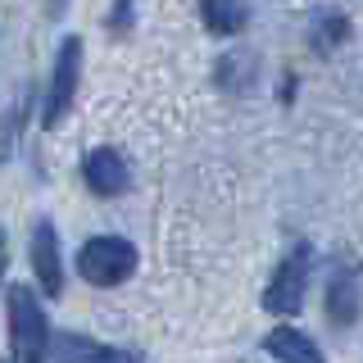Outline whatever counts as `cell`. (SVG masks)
Masks as SVG:
<instances>
[{
    "label": "cell",
    "instance_id": "cell-1",
    "mask_svg": "<svg viewBox=\"0 0 363 363\" xmlns=\"http://www.w3.org/2000/svg\"><path fill=\"white\" fill-rule=\"evenodd\" d=\"M50 345V323H45L37 295L28 286H9V354L18 363H41Z\"/></svg>",
    "mask_w": 363,
    "mask_h": 363
},
{
    "label": "cell",
    "instance_id": "cell-2",
    "mask_svg": "<svg viewBox=\"0 0 363 363\" xmlns=\"http://www.w3.org/2000/svg\"><path fill=\"white\" fill-rule=\"evenodd\" d=\"M77 268H82V277L91 281V286H118V281L132 277L136 250L123 241V236H96V241L82 245Z\"/></svg>",
    "mask_w": 363,
    "mask_h": 363
},
{
    "label": "cell",
    "instance_id": "cell-3",
    "mask_svg": "<svg viewBox=\"0 0 363 363\" xmlns=\"http://www.w3.org/2000/svg\"><path fill=\"white\" fill-rule=\"evenodd\" d=\"M304 291H309V250L300 245L277 264V277L268 281V295H264V309L291 318V313H300Z\"/></svg>",
    "mask_w": 363,
    "mask_h": 363
},
{
    "label": "cell",
    "instance_id": "cell-4",
    "mask_svg": "<svg viewBox=\"0 0 363 363\" xmlns=\"http://www.w3.org/2000/svg\"><path fill=\"white\" fill-rule=\"evenodd\" d=\"M77 73H82V37H64L60 55H55V77H50V96H45V128H60V118L73 105Z\"/></svg>",
    "mask_w": 363,
    "mask_h": 363
},
{
    "label": "cell",
    "instance_id": "cell-5",
    "mask_svg": "<svg viewBox=\"0 0 363 363\" xmlns=\"http://www.w3.org/2000/svg\"><path fill=\"white\" fill-rule=\"evenodd\" d=\"M32 268H37V281L45 295L64 291V264H60V236H55L50 223H37L32 232Z\"/></svg>",
    "mask_w": 363,
    "mask_h": 363
},
{
    "label": "cell",
    "instance_id": "cell-6",
    "mask_svg": "<svg viewBox=\"0 0 363 363\" xmlns=\"http://www.w3.org/2000/svg\"><path fill=\"white\" fill-rule=\"evenodd\" d=\"M82 173H86V186L96 191V196H123V191H128V164H123V155L109 150V145H100V150L86 155Z\"/></svg>",
    "mask_w": 363,
    "mask_h": 363
},
{
    "label": "cell",
    "instance_id": "cell-7",
    "mask_svg": "<svg viewBox=\"0 0 363 363\" xmlns=\"http://www.w3.org/2000/svg\"><path fill=\"white\" fill-rule=\"evenodd\" d=\"M264 350L272 359H286V363H318L323 359V350H318L304 332H295V327H277V332L264 340Z\"/></svg>",
    "mask_w": 363,
    "mask_h": 363
},
{
    "label": "cell",
    "instance_id": "cell-8",
    "mask_svg": "<svg viewBox=\"0 0 363 363\" xmlns=\"http://www.w3.org/2000/svg\"><path fill=\"white\" fill-rule=\"evenodd\" d=\"M200 18L213 37H236L245 28V0H200Z\"/></svg>",
    "mask_w": 363,
    "mask_h": 363
},
{
    "label": "cell",
    "instance_id": "cell-9",
    "mask_svg": "<svg viewBox=\"0 0 363 363\" xmlns=\"http://www.w3.org/2000/svg\"><path fill=\"white\" fill-rule=\"evenodd\" d=\"M45 359H113V363H123V359H132V350H109V345H91V340L60 336L55 345H45Z\"/></svg>",
    "mask_w": 363,
    "mask_h": 363
},
{
    "label": "cell",
    "instance_id": "cell-10",
    "mask_svg": "<svg viewBox=\"0 0 363 363\" xmlns=\"http://www.w3.org/2000/svg\"><path fill=\"white\" fill-rule=\"evenodd\" d=\"M327 313L336 318V323H354L359 318V286L350 277H336L332 281V295H327Z\"/></svg>",
    "mask_w": 363,
    "mask_h": 363
},
{
    "label": "cell",
    "instance_id": "cell-11",
    "mask_svg": "<svg viewBox=\"0 0 363 363\" xmlns=\"http://www.w3.org/2000/svg\"><path fill=\"white\" fill-rule=\"evenodd\" d=\"M0 277H5V232H0Z\"/></svg>",
    "mask_w": 363,
    "mask_h": 363
}]
</instances>
